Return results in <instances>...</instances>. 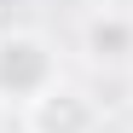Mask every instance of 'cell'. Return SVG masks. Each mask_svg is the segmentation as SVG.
Instances as JSON below:
<instances>
[{"instance_id":"277c9868","label":"cell","mask_w":133,"mask_h":133,"mask_svg":"<svg viewBox=\"0 0 133 133\" xmlns=\"http://www.w3.org/2000/svg\"><path fill=\"white\" fill-rule=\"evenodd\" d=\"M104 6H122V0H104Z\"/></svg>"},{"instance_id":"6da1fadb","label":"cell","mask_w":133,"mask_h":133,"mask_svg":"<svg viewBox=\"0 0 133 133\" xmlns=\"http://www.w3.org/2000/svg\"><path fill=\"white\" fill-rule=\"evenodd\" d=\"M64 81L58 70V46L41 29H12V35H0V110H23L35 98H46L52 87Z\"/></svg>"},{"instance_id":"3957f363","label":"cell","mask_w":133,"mask_h":133,"mask_svg":"<svg viewBox=\"0 0 133 133\" xmlns=\"http://www.w3.org/2000/svg\"><path fill=\"white\" fill-rule=\"evenodd\" d=\"M81 52L104 64V70H116V64L133 58V12L127 6H93L81 17Z\"/></svg>"},{"instance_id":"7a4b0ae2","label":"cell","mask_w":133,"mask_h":133,"mask_svg":"<svg viewBox=\"0 0 133 133\" xmlns=\"http://www.w3.org/2000/svg\"><path fill=\"white\" fill-rule=\"evenodd\" d=\"M104 104L75 81H58L46 98H35L23 110V133H98Z\"/></svg>"}]
</instances>
